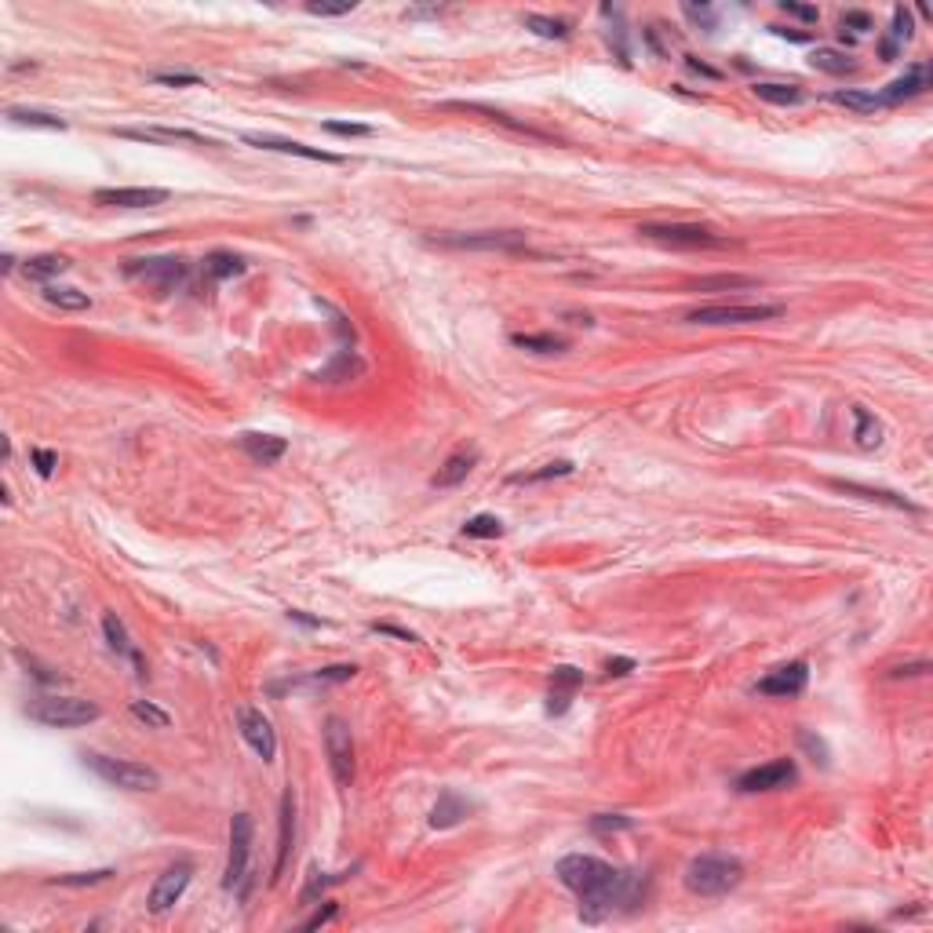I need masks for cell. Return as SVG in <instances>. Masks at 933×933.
Wrapping results in <instances>:
<instances>
[{"instance_id": "31", "label": "cell", "mask_w": 933, "mask_h": 933, "mask_svg": "<svg viewBox=\"0 0 933 933\" xmlns=\"http://www.w3.org/2000/svg\"><path fill=\"white\" fill-rule=\"evenodd\" d=\"M853 438H857L861 449H875L882 442V423L864 409V405H853Z\"/></svg>"}, {"instance_id": "57", "label": "cell", "mask_w": 933, "mask_h": 933, "mask_svg": "<svg viewBox=\"0 0 933 933\" xmlns=\"http://www.w3.org/2000/svg\"><path fill=\"white\" fill-rule=\"evenodd\" d=\"M605 671H609V675H616V678H624V675H631V671H635V660H631V656H613L609 664H605Z\"/></svg>"}, {"instance_id": "27", "label": "cell", "mask_w": 933, "mask_h": 933, "mask_svg": "<svg viewBox=\"0 0 933 933\" xmlns=\"http://www.w3.org/2000/svg\"><path fill=\"white\" fill-rule=\"evenodd\" d=\"M511 343L518 350H529V354H562L569 346L565 336H555V332H515Z\"/></svg>"}, {"instance_id": "16", "label": "cell", "mask_w": 933, "mask_h": 933, "mask_svg": "<svg viewBox=\"0 0 933 933\" xmlns=\"http://www.w3.org/2000/svg\"><path fill=\"white\" fill-rule=\"evenodd\" d=\"M248 146H259V150H274V153H292V158H303V161H321V165H343L339 153H329V150H318V146H303L296 139H278V135H259V132H248L245 135Z\"/></svg>"}, {"instance_id": "22", "label": "cell", "mask_w": 933, "mask_h": 933, "mask_svg": "<svg viewBox=\"0 0 933 933\" xmlns=\"http://www.w3.org/2000/svg\"><path fill=\"white\" fill-rule=\"evenodd\" d=\"M452 110H475V113H485L492 125H503V128H511V132H518V135H525V139H536V142H555V135H548V132H540V128H532V125H525V121H515L511 113H503V110H492V106H482V102H449Z\"/></svg>"}, {"instance_id": "47", "label": "cell", "mask_w": 933, "mask_h": 933, "mask_svg": "<svg viewBox=\"0 0 933 933\" xmlns=\"http://www.w3.org/2000/svg\"><path fill=\"white\" fill-rule=\"evenodd\" d=\"M354 8H358L354 0H310L306 4L310 15H350Z\"/></svg>"}, {"instance_id": "17", "label": "cell", "mask_w": 933, "mask_h": 933, "mask_svg": "<svg viewBox=\"0 0 933 933\" xmlns=\"http://www.w3.org/2000/svg\"><path fill=\"white\" fill-rule=\"evenodd\" d=\"M102 635H106V645L117 653V656H125V660H132V668H135V675L139 678H146V664H142V653L135 649V642H132V635H128V628H125V620L117 616V613H102Z\"/></svg>"}, {"instance_id": "44", "label": "cell", "mask_w": 933, "mask_h": 933, "mask_svg": "<svg viewBox=\"0 0 933 933\" xmlns=\"http://www.w3.org/2000/svg\"><path fill=\"white\" fill-rule=\"evenodd\" d=\"M912 12L908 8H893V29H889V37L886 41L893 45V48H901L905 41H912Z\"/></svg>"}, {"instance_id": "46", "label": "cell", "mask_w": 933, "mask_h": 933, "mask_svg": "<svg viewBox=\"0 0 933 933\" xmlns=\"http://www.w3.org/2000/svg\"><path fill=\"white\" fill-rule=\"evenodd\" d=\"M343 879H346V872H339V875H318V872H310V882H306V889H303V905H314L318 893H325L332 882H343Z\"/></svg>"}, {"instance_id": "7", "label": "cell", "mask_w": 933, "mask_h": 933, "mask_svg": "<svg viewBox=\"0 0 933 933\" xmlns=\"http://www.w3.org/2000/svg\"><path fill=\"white\" fill-rule=\"evenodd\" d=\"M773 318H781L776 303H711V306H693L686 314L689 325H755Z\"/></svg>"}, {"instance_id": "33", "label": "cell", "mask_w": 933, "mask_h": 933, "mask_svg": "<svg viewBox=\"0 0 933 933\" xmlns=\"http://www.w3.org/2000/svg\"><path fill=\"white\" fill-rule=\"evenodd\" d=\"M832 102L846 106V110H857V113H875L882 110L886 102L875 95V92H861V88H842V92H832Z\"/></svg>"}, {"instance_id": "51", "label": "cell", "mask_w": 933, "mask_h": 933, "mask_svg": "<svg viewBox=\"0 0 933 933\" xmlns=\"http://www.w3.org/2000/svg\"><path fill=\"white\" fill-rule=\"evenodd\" d=\"M682 12H686L696 26H704L708 33L715 29V8H708V4H682Z\"/></svg>"}, {"instance_id": "32", "label": "cell", "mask_w": 933, "mask_h": 933, "mask_svg": "<svg viewBox=\"0 0 933 933\" xmlns=\"http://www.w3.org/2000/svg\"><path fill=\"white\" fill-rule=\"evenodd\" d=\"M751 92H755L762 102H773V106H795V102L806 99V92H802L799 85H773V81H762V85L755 81Z\"/></svg>"}, {"instance_id": "15", "label": "cell", "mask_w": 933, "mask_h": 933, "mask_svg": "<svg viewBox=\"0 0 933 933\" xmlns=\"http://www.w3.org/2000/svg\"><path fill=\"white\" fill-rule=\"evenodd\" d=\"M806 682H809V668L802 664V660H791V664H781V668H773L766 678H759V693L762 696H781V700H788V696H799L802 689H806Z\"/></svg>"}, {"instance_id": "6", "label": "cell", "mask_w": 933, "mask_h": 933, "mask_svg": "<svg viewBox=\"0 0 933 933\" xmlns=\"http://www.w3.org/2000/svg\"><path fill=\"white\" fill-rule=\"evenodd\" d=\"M125 278L153 288V296H168L186 281V259L179 256H146V259H128Z\"/></svg>"}, {"instance_id": "20", "label": "cell", "mask_w": 933, "mask_h": 933, "mask_svg": "<svg viewBox=\"0 0 933 933\" xmlns=\"http://www.w3.org/2000/svg\"><path fill=\"white\" fill-rule=\"evenodd\" d=\"M478 449H456L442 466H438V475H434V485L438 489H452V485H459V482H466V475L475 471L478 466Z\"/></svg>"}, {"instance_id": "39", "label": "cell", "mask_w": 933, "mask_h": 933, "mask_svg": "<svg viewBox=\"0 0 933 933\" xmlns=\"http://www.w3.org/2000/svg\"><path fill=\"white\" fill-rule=\"evenodd\" d=\"M463 536H475V540H496L503 536V522L496 515H475L463 522Z\"/></svg>"}, {"instance_id": "41", "label": "cell", "mask_w": 933, "mask_h": 933, "mask_svg": "<svg viewBox=\"0 0 933 933\" xmlns=\"http://www.w3.org/2000/svg\"><path fill=\"white\" fill-rule=\"evenodd\" d=\"M358 675V664H332V668H321L314 675H306L310 686H336V682H350Z\"/></svg>"}, {"instance_id": "19", "label": "cell", "mask_w": 933, "mask_h": 933, "mask_svg": "<svg viewBox=\"0 0 933 933\" xmlns=\"http://www.w3.org/2000/svg\"><path fill=\"white\" fill-rule=\"evenodd\" d=\"M278 824H281V832H278V861H274V875H270V882H278L285 875V864L292 857V842H296V795H292V788L281 795Z\"/></svg>"}, {"instance_id": "9", "label": "cell", "mask_w": 933, "mask_h": 933, "mask_svg": "<svg viewBox=\"0 0 933 933\" xmlns=\"http://www.w3.org/2000/svg\"><path fill=\"white\" fill-rule=\"evenodd\" d=\"M321 741H325L332 781L339 788H350V781H354V733H350V726L339 715H329L321 726Z\"/></svg>"}, {"instance_id": "53", "label": "cell", "mask_w": 933, "mask_h": 933, "mask_svg": "<svg viewBox=\"0 0 933 933\" xmlns=\"http://www.w3.org/2000/svg\"><path fill=\"white\" fill-rule=\"evenodd\" d=\"M781 12H784V15H795V19H802V22H816V19H821V12H816L813 4H795V0H781Z\"/></svg>"}, {"instance_id": "48", "label": "cell", "mask_w": 933, "mask_h": 933, "mask_svg": "<svg viewBox=\"0 0 933 933\" xmlns=\"http://www.w3.org/2000/svg\"><path fill=\"white\" fill-rule=\"evenodd\" d=\"M29 463H33V471L41 478H52L55 466H59V456L52 449H29Z\"/></svg>"}, {"instance_id": "56", "label": "cell", "mask_w": 933, "mask_h": 933, "mask_svg": "<svg viewBox=\"0 0 933 933\" xmlns=\"http://www.w3.org/2000/svg\"><path fill=\"white\" fill-rule=\"evenodd\" d=\"M19 660H22V664H26V668H33V678H37V682H48V686H55V682H59V675H55V671H48V668H41V664H37V660H29L26 653H19Z\"/></svg>"}, {"instance_id": "45", "label": "cell", "mask_w": 933, "mask_h": 933, "mask_svg": "<svg viewBox=\"0 0 933 933\" xmlns=\"http://www.w3.org/2000/svg\"><path fill=\"white\" fill-rule=\"evenodd\" d=\"M117 872L113 868H99V872H77V875H59L55 882L59 886H99V882H110Z\"/></svg>"}, {"instance_id": "18", "label": "cell", "mask_w": 933, "mask_h": 933, "mask_svg": "<svg viewBox=\"0 0 933 933\" xmlns=\"http://www.w3.org/2000/svg\"><path fill=\"white\" fill-rule=\"evenodd\" d=\"M929 88V66L926 62H915V66H908L897 81H889L886 88H882V102L886 106H897V102H905V99H915V95H922Z\"/></svg>"}, {"instance_id": "40", "label": "cell", "mask_w": 933, "mask_h": 933, "mask_svg": "<svg viewBox=\"0 0 933 933\" xmlns=\"http://www.w3.org/2000/svg\"><path fill=\"white\" fill-rule=\"evenodd\" d=\"M358 372H365V361L361 358H354L350 354V350H343V354L325 369V372H318V379H325V383H336V376H343V379H350V376H358Z\"/></svg>"}, {"instance_id": "38", "label": "cell", "mask_w": 933, "mask_h": 933, "mask_svg": "<svg viewBox=\"0 0 933 933\" xmlns=\"http://www.w3.org/2000/svg\"><path fill=\"white\" fill-rule=\"evenodd\" d=\"M132 718H139L150 729H168L172 726V715L153 704V700H132Z\"/></svg>"}, {"instance_id": "4", "label": "cell", "mask_w": 933, "mask_h": 933, "mask_svg": "<svg viewBox=\"0 0 933 933\" xmlns=\"http://www.w3.org/2000/svg\"><path fill=\"white\" fill-rule=\"evenodd\" d=\"M85 766L99 776L102 784L121 788V791H158L161 788V773L142 766V762H132V759H110V755L88 751Z\"/></svg>"}, {"instance_id": "61", "label": "cell", "mask_w": 933, "mask_h": 933, "mask_svg": "<svg viewBox=\"0 0 933 933\" xmlns=\"http://www.w3.org/2000/svg\"><path fill=\"white\" fill-rule=\"evenodd\" d=\"M769 29H773L776 37H788V41H809V37H806V33H795L791 26H769Z\"/></svg>"}, {"instance_id": "58", "label": "cell", "mask_w": 933, "mask_h": 933, "mask_svg": "<svg viewBox=\"0 0 933 933\" xmlns=\"http://www.w3.org/2000/svg\"><path fill=\"white\" fill-rule=\"evenodd\" d=\"M926 671H929V664H926V660H919V664L893 668V671H889V678H915V675H926Z\"/></svg>"}, {"instance_id": "35", "label": "cell", "mask_w": 933, "mask_h": 933, "mask_svg": "<svg viewBox=\"0 0 933 933\" xmlns=\"http://www.w3.org/2000/svg\"><path fill=\"white\" fill-rule=\"evenodd\" d=\"M809 66L821 69V73H849V69H853V59H849L846 52H839V48H816V52L809 55Z\"/></svg>"}, {"instance_id": "29", "label": "cell", "mask_w": 933, "mask_h": 933, "mask_svg": "<svg viewBox=\"0 0 933 933\" xmlns=\"http://www.w3.org/2000/svg\"><path fill=\"white\" fill-rule=\"evenodd\" d=\"M8 121H12V125H26V128L66 132V121H62L59 113H48V110H29V106H12V110H8Z\"/></svg>"}, {"instance_id": "26", "label": "cell", "mask_w": 933, "mask_h": 933, "mask_svg": "<svg viewBox=\"0 0 933 933\" xmlns=\"http://www.w3.org/2000/svg\"><path fill=\"white\" fill-rule=\"evenodd\" d=\"M839 492H849V496H861V499H872V503H886V507H897V511H919L912 499L897 496V492H886V489H872V485H857V482H832Z\"/></svg>"}, {"instance_id": "8", "label": "cell", "mask_w": 933, "mask_h": 933, "mask_svg": "<svg viewBox=\"0 0 933 933\" xmlns=\"http://www.w3.org/2000/svg\"><path fill=\"white\" fill-rule=\"evenodd\" d=\"M638 233L649 241L671 245V248H729L733 245L711 226H696V223H645L638 226Z\"/></svg>"}, {"instance_id": "3", "label": "cell", "mask_w": 933, "mask_h": 933, "mask_svg": "<svg viewBox=\"0 0 933 933\" xmlns=\"http://www.w3.org/2000/svg\"><path fill=\"white\" fill-rule=\"evenodd\" d=\"M252 839H256L252 816L248 813H233V821H230V861H226L223 886L238 901H248V893H252Z\"/></svg>"}, {"instance_id": "10", "label": "cell", "mask_w": 933, "mask_h": 933, "mask_svg": "<svg viewBox=\"0 0 933 933\" xmlns=\"http://www.w3.org/2000/svg\"><path fill=\"white\" fill-rule=\"evenodd\" d=\"M438 248H456V252H518L525 248L522 230H478V233H442L431 238Z\"/></svg>"}, {"instance_id": "21", "label": "cell", "mask_w": 933, "mask_h": 933, "mask_svg": "<svg viewBox=\"0 0 933 933\" xmlns=\"http://www.w3.org/2000/svg\"><path fill=\"white\" fill-rule=\"evenodd\" d=\"M583 686V671H576V668H569V664H562V668H555V675H551V704H548V715H565L569 711V700H572V693Z\"/></svg>"}, {"instance_id": "43", "label": "cell", "mask_w": 933, "mask_h": 933, "mask_svg": "<svg viewBox=\"0 0 933 933\" xmlns=\"http://www.w3.org/2000/svg\"><path fill=\"white\" fill-rule=\"evenodd\" d=\"M628 828H635V821H631V816H624V813H598V816H591V832L595 835H613V832H628Z\"/></svg>"}, {"instance_id": "23", "label": "cell", "mask_w": 933, "mask_h": 933, "mask_svg": "<svg viewBox=\"0 0 933 933\" xmlns=\"http://www.w3.org/2000/svg\"><path fill=\"white\" fill-rule=\"evenodd\" d=\"M121 139H142V142H193V146H212L205 135L186 132V128H113Z\"/></svg>"}, {"instance_id": "42", "label": "cell", "mask_w": 933, "mask_h": 933, "mask_svg": "<svg viewBox=\"0 0 933 933\" xmlns=\"http://www.w3.org/2000/svg\"><path fill=\"white\" fill-rule=\"evenodd\" d=\"M751 285H759V281L748 278V274H718V278H700L693 288L696 292H711V288H751Z\"/></svg>"}, {"instance_id": "50", "label": "cell", "mask_w": 933, "mask_h": 933, "mask_svg": "<svg viewBox=\"0 0 933 933\" xmlns=\"http://www.w3.org/2000/svg\"><path fill=\"white\" fill-rule=\"evenodd\" d=\"M799 744H802V748L813 755V762L828 766V748H824V741H821V736H813L809 729H802V733H799Z\"/></svg>"}, {"instance_id": "34", "label": "cell", "mask_w": 933, "mask_h": 933, "mask_svg": "<svg viewBox=\"0 0 933 933\" xmlns=\"http://www.w3.org/2000/svg\"><path fill=\"white\" fill-rule=\"evenodd\" d=\"M525 22V29H532L536 37H548V41H565L569 37V22L565 19H551V15H525L522 19Z\"/></svg>"}, {"instance_id": "52", "label": "cell", "mask_w": 933, "mask_h": 933, "mask_svg": "<svg viewBox=\"0 0 933 933\" xmlns=\"http://www.w3.org/2000/svg\"><path fill=\"white\" fill-rule=\"evenodd\" d=\"M325 132H332V135H346V139L372 135V128H369V125H346V121H325Z\"/></svg>"}, {"instance_id": "24", "label": "cell", "mask_w": 933, "mask_h": 933, "mask_svg": "<svg viewBox=\"0 0 933 933\" xmlns=\"http://www.w3.org/2000/svg\"><path fill=\"white\" fill-rule=\"evenodd\" d=\"M466 813H471V802H466L459 791L445 788V791L438 795L434 809H431V828H456Z\"/></svg>"}, {"instance_id": "2", "label": "cell", "mask_w": 933, "mask_h": 933, "mask_svg": "<svg viewBox=\"0 0 933 933\" xmlns=\"http://www.w3.org/2000/svg\"><path fill=\"white\" fill-rule=\"evenodd\" d=\"M744 879L741 857H729V853H700L686 868V889L696 897H726L729 889H736Z\"/></svg>"}, {"instance_id": "5", "label": "cell", "mask_w": 933, "mask_h": 933, "mask_svg": "<svg viewBox=\"0 0 933 933\" xmlns=\"http://www.w3.org/2000/svg\"><path fill=\"white\" fill-rule=\"evenodd\" d=\"M26 715L33 722H41L48 729H77V726H88L95 718H102V708L95 700H81V696H41L33 700L26 708Z\"/></svg>"}, {"instance_id": "25", "label": "cell", "mask_w": 933, "mask_h": 933, "mask_svg": "<svg viewBox=\"0 0 933 933\" xmlns=\"http://www.w3.org/2000/svg\"><path fill=\"white\" fill-rule=\"evenodd\" d=\"M238 442H241V449H245L256 463H263V466L278 463V459L288 452V442L278 438V434H241Z\"/></svg>"}, {"instance_id": "60", "label": "cell", "mask_w": 933, "mask_h": 933, "mask_svg": "<svg viewBox=\"0 0 933 933\" xmlns=\"http://www.w3.org/2000/svg\"><path fill=\"white\" fill-rule=\"evenodd\" d=\"M686 66H689L693 73H700V77H711V81H718V77H722L718 69H711L708 62H700V59H693V55H686Z\"/></svg>"}, {"instance_id": "30", "label": "cell", "mask_w": 933, "mask_h": 933, "mask_svg": "<svg viewBox=\"0 0 933 933\" xmlns=\"http://www.w3.org/2000/svg\"><path fill=\"white\" fill-rule=\"evenodd\" d=\"M238 274H245V259H241V256L223 252V248H215V252H208V256H205V278H208V281L238 278Z\"/></svg>"}, {"instance_id": "1", "label": "cell", "mask_w": 933, "mask_h": 933, "mask_svg": "<svg viewBox=\"0 0 933 933\" xmlns=\"http://www.w3.org/2000/svg\"><path fill=\"white\" fill-rule=\"evenodd\" d=\"M555 875L580 897V915L588 922L605 919L616 905H631L638 893V882L628 872L613 868L602 857H591V853H569L558 861Z\"/></svg>"}, {"instance_id": "59", "label": "cell", "mask_w": 933, "mask_h": 933, "mask_svg": "<svg viewBox=\"0 0 933 933\" xmlns=\"http://www.w3.org/2000/svg\"><path fill=\"white\" fill-rule=\"evenodd\" d=\"M372 631H376V635H394V638H402V642H419L412 631H405V628H394V624H372Z\"/></svg>"}, {"instance_id": "37", "label": "cell", "mask_w": 933, "mask_h": 933, "mask_svg": "<svg viewBox=\"0 0 933 933\" xmlns=\"http://www.w3.org/2000/svg\"><path fill=\"white\" fill-rule=\"evenodd\" d=\"M576 466L569 459H558V463H543L540 471H529V475H511L515 485H536V482H551V478H569Z\"/></svg>"}, {"instance_id": "14", "label": "cell", "mask_w": 933, "mask_h": 933, "mask_svg": "<svg viewBox=\"0 0 933 933\" xmlns=\"http://www.w3.org/2000/svg\"><path fill=\"white\" fill-rule=\"evenodd\" d=\"M238 726H241L245 744H248L263 762H274V759H278V733H274V726H270V718H266L263 711L241 708Z\"/></svg>"}, {"instance_id": "49", "label": "cell", "mask_w": 933, "mask_h": 933, "mask_svg": "<svg viewBox=\"0 0 933 933\" xmlns=\"http://www.w3.org/2000/svg\"><path fill=\"white\" fill-rule=\"evenodd\" d=\"M153 81L165 88H198L201 77L198 73H153Z\"/></svg>"}, {"instance_id": "54", "label": "cell", "mask_w": 933, "mask_h": 933, "mask_svg": "<svg viewBox=\"0 0 933 933\" xmlns=\"http://www.w3.org/2000/svg\"><path fill=\"white\" fill-rule=\"evenodd\" d=\"M872 26H875V22H872L868 12H846V15H842V33H846V29H853V33H868Z\"/></svg>"}, {"instance_id": "36", "label": "cell", "mask_w": 933, "mask_h": 933, "mask_svg": "<svg viewBox=\"0 0 933 933\" xmlns=\"http://www.w3.org/2000/svg\"><path fill=\"white\" fill-rule=\"evenodd\" d=\"M45 299L59 310H88L92 299L85 292H77V288H66V285H45Z\"/></svg>"}, {"instance_id": "28", "label": "cell", "mask_w": 933, "mask_h": 933, "mask_svg": "<svg viewBox=\"0 0 933 933\" xmlns=\"http://www.w3.org/2000/svg\"><path fill=\"white\" fill-rule=\"evenodd\" d=\"M66 270H69V259L59 256V252H45V256H33V259L22 263V274L29 281H48V278L66 274Z\"/></svg>"}, {"instance_id": "13", "label": "cell", "mask_w": 933, "mask_h": 933, "mask_svg": "<svg viewBox=\"0 0 933 933\" xmlns=\"http://www.w3.org/2000/svg\"><path fill=\"white\" fill-rule=\"evenodd\" d=\"M168 201V190L161 186H102L95 190V205L106 208H158Z\"/></svg>"}, {"instance_id": "12", "label": "cell", "mask_w": 933, "mask_h": 933, "mask_svg": "<svg viewBox=\"0 0 933 933\" xmlns=\"http://www.w3.org/2000/svg\"><path fill=\"white\" fill-rule=\"evenodd\" d=\"M190 879H193V864H190V861H175L172 868H165V872L158 875V882L150 886L146 908H150L153 915H165V912H172V908L179 905V897L186 893Z\"/></svg>"}, {"instance_id": "55", "label": "cell", "mask_w": 933, "mask_h": 933, "mask_svg": "<svg viewBox=\"0 0 933 933\" xmlns=\"http://www.w3.org/2000/svg\"><path fill=\"white\" fill-rule=\"evenodd\" d=\"M339 915V905L336 901H325V908H318L314 915H310L306 922H303V929H318V926H325V922H332Z\"/></svg>"}, {"instance_id": "11", "label": "cell", "mask_w": 933, "mask_h": 933, "mask_svg": "<svg viewBox=\"0 0 933 933\" xmlns=\"http://www.w3.org/2000/svg\"><path fill=\"white\" fill-rule=\"evenodd\" d=\"M799 781V769L791 759H773V762H762L748 773L736 776V791L744 795H759V791H784Z\"/></svg>"}]
</instances>
